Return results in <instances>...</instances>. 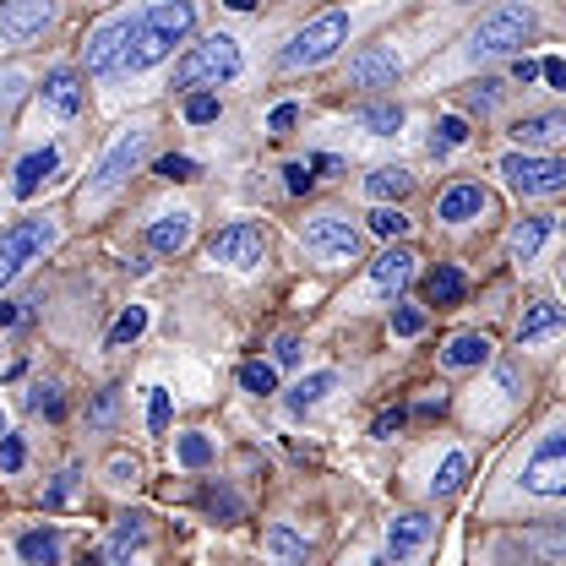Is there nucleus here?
Here are the masks:
<instances>
[{"label":"nucleus","instance_id":"4be33fe9","mask_svg":"<svg viewBox=\"0 0 566 566\" xmlns=\"http://www.w3.org/2000/svg\"><path fill=\"white\" fill-rule=\"evenodd\" d=\"M17 556L28 566H55L61 562V534H55V528H33V534L17 539Z\"/></svg>","mask_w":566,"mask_h":566},{"label":"nucleus","instance_id":"f3484780","mask_svg":"<svg viewBox=\"0 0 566 566\" xmlns=\"http://www.w3.org/2000/svg\"><path fill=\"white\" fill-rule=\"evenodd\" d=\"M55 169H61V153H55V147H39V153H28V158L17 164V180H11V191L28 202V197H39V186H44Z\"/></svg>","mask_w":566,"mask_h":566},{"label":"nucleus","instance_id":"dca6fc26","mask_svg":"<svg viewBox=\"0 0 566 566\" xmlns=\"http://www.w3.org/2000/svg\"><path fill=\"white\" fill-rule=\"evenodd\" d=\"M424 539H430V517H424V512H403V517H392V523H387V562L392 566L409 562Z\"/></svg>","mask_w":566,"mask_h":566},{"label":"nucleus","instance_id":"0eeeda50","mask_svg":"<svg viewBox=\"0 0 566 566\" xmlns=\"http://www.w3.org/2000/svg\"><path fill=\"white\" fill-rule=\"evenodd\" d=\"M501 175H506V186L517 197H556L566 186V164L562 158H545V153H506Z\"/></svg>","mask_w":566,"mask_h":566},{"label":"nucleus","instance_id":"2eb2a0df","mask_svg":"<svg viewBox=\"0 0 566 566\" xmlns=\"http://www.w3.org/2000/svg\"><path fill=\"white\" fill-rule=\"evenodd\" d=\"M485 212H491V191L474 186V180L452 186V191L436 202V218H441V223H469V218H485Z\"/></svg>","mask_w":566,"mask_h":566},{"label":"nucleus","instance_id":"4468645a","mask_svg":"<svg viewBox=\"0 0 566 566\" xmlns=\"http://www.w3.org/2000/svg\"><path fill=\"white\" fill-rule=\"evenodd\" d=\"M556 234V218L551 212H539V218H517L512 229H506V256L512 262H534L539 256V245Z\"/></svg>","mask_w":566,"mask_h":566},{"label":"nucleus","instance_id":"6e6552de","mask_svg":"<svg viewBox=\"0 0 566 566\" xmlns=\"http://www.w3.org/2000/svg\"><path fill=\"white\" fill-rule=\"evenodd\" d=\"M132 33H137V11L109 17L104 28H93V33H87V50H82L87 71H93V76H115L120 61H126V50H132Z\"/></svg>","mask_w":566,"mask_h":566},{"label":"nucleus","instance_id":"2f4dec72","mask_svg":"<svg viewBox=\"0 0 566 566\" xmlns=\"http://www.w3.org/2000/svg\"><path fill=\"white\" fill-rule=\"evenodd\" d=\"M469 142V120L463 115H447L441 126H436V137H430V153L441 158V153H452V147H463Z\"/></svg>","mask_w":566,"mask_h":566},{"label":"nucleus","instance_id":"ea45409f","mask_svg":"<svg viewBox=\"0 0 566 566\" xmlns=\"http://www.w3.org/2000/svg\"><path fill=\"white\" fill-rule=\"evenodd\" d=\"M186 120H191V126H212V120H218V98H212V93H191V98H186Z\"/></svg>","mask_w":566,"mask_h":566},{"label":"nucleus","instance_id":"3c124183","mask_svg":"<svg viewBox=\"0 0 566 566\" xmlns=\"http://www.w3.org/2000/svg\"><path fill=\"white\" fill-rule=\"evenodd\" d=\"M273 365H300V338H279L273 344Z\"/></svg>","mask_w":566,"mask_h":566},{"label":"nucleus","instance_id":"72a5a7b5","mask_svg":"<svg viewBox=\"0 0 566 566\" xmlns=\"http://www.w3.org/2000/svg\"><path fill=\"white\" fill-rule=\"evenodd\" d=\"M202 506H208L218 523H240V512H245V506H240V495H234V491H218V485L202 495Z\"/></svg>","mask_w":566,"mask_h":566},{"label":"nucleus","instance_id":"603ef678","mask_svg":"<svg viewBox=\"0 0 566 566\" xmlns=\"http://www.w3.org/2000/svg\"><path fill=\"white\" fill-rule=\"evenodd\" d=\"M17 322H28V311L11 305V300H0V327H17Z\"/></svg>","mask_w":566,"mask_h":566},{"label":"nucleus","instance_id":"1a4fd4ad","mask_svg":"<svg viewBox=\"0 0 566 566\" xmlns=\"http://www.w3.org/2000/svg\"><path fill=\"white\" fill-rule=\"evenodd\" d=\"M142 153H147V126H132L126 137L109 147V158L98 164V175H93V186H87V197H82V202H104L115 186H126V175L142 164Z\"/></svg>","mask_w":566,"mask_h":566},{"label":"nucleus","instance_id":"473e14b6","mask_svg":"<svg viewBox=\"0 0 566 566\" xmlns=\"http://www.w3.org/2000/svg\"><path fill=\"white\" fill-rule=\"evenodd\" d=\"M142 333H147V311H142V305H132V311H126V316L109 327V349H120V344H137Z\"/></svg>","mask_w":566,"mask_h":566},{"label":"nucleus","instance_id":"b1692460","mask_svg":"<svg viewBox=\"0 0 566 566\" xmlns=\"http://www.w3.org/2000/svg\"><path fill=\"white\" fill-rule=\"evenodd\" d=\"M333 387H338V376H333V370L300 376V381H294V392H289V409H294V415H305V409H316V403H322Z\"/></svg>","mask_w":566,"mask_h":566},{"label":"nucleus","instance_id":"79ce46f5","mask_svg":"<svg viewBox=\"0 0 566 566\" xmlns=\"http://www.w3.org/2000/svg\"><path fill=\"white\" fill-rule=\"evenodd\" d=\"M158 175H164V180H197V158L169 153V158H158Z\"/></svg>","mask_w":566,"mask_h":566},{"label":"nucleus","instance_id":"5701e85b","mask_svg":"<svg viewBox=\"0 0 566 566\" xmlns=\"http://www.w3.org/2000/svg\"><path fill=\"white\" fill-rule=\"evenodd\" d=\"M365 191H370L376 202H398V197H409V191H415V175H409V169H398V164H387V169H376V175L365 180Z\"/></svg>","mask_w":566,"mask_h":566},{"label":"nucleus","instance_id":"a18cd8bd","mask_svg":"<svg viewBox=\"0 0 566 566\" xmlns=\"http://www.w3.org/2000/svg\"><path fill=\"white\" fill-rule=\"evenodd\" d=\"M76 480H82V474H76V469H66V474H61V480L50 485V495H44V506H66L71 495H76Z\"/></svg>","mask_w":566,"mask_h":566},{"label":"nucleus","instance_id":"cd10ccee","mask_svg":"<svg viewBox=\"0 0 566 566\" xmlns=\"http://www.w3.org/2000/svg\"><path fill=\"white\" fill-rule=\"evenodd\" d=\"M463 289H469V283H463V273H458V268H447V262H441V268L424 279L430 305H458V300H463Z\"/></svg>","mask_w":566,"mask_h":566},{"label":"nucleus","instance_id":"49530a36","mask_svg":"<svg viewBox=\"0 0 566 566\" xmlns=\"http://www.w3.org/2000/svg\"><path fill=\"white\" fill-rule=\"evenodd\" d=\"M22 458H28V452H22V436H6V441H0V469H6V474H17V469H22Z\"/></svg>","mask_w":566,"mask_h":566},{"label":"nucleus","instance_id":"f8f14e48","mask_svg":"<svg viewBox=\"0 0 566 566\" xmlns=\"http://www.w3.org/2000/svg\"><path fill=\"white\" fill-rule=\"evenodd\" d=\"M50 22H55V0H0V39L11 50L33 44Z\"/></svg>","mask_w":566,"mask_h":566},{"label":"nucleus","instance_id":"4d7b16f0","mask_svg":"<svg viewBox=\"0 0 566 566\" xmlns=\"http://www.w3.org/2000/svg\"><path fill=\"white\" fill-rule=\"evenodd\" d=\"M365 566H387V562H365Z\"/></svg>","mask_w":566,"mask_h":566},{"label":"nucleus","instance_id":"e433bc0d","mask_svg":"<svg viewBox=\"0 0 566 566\" xmlns=\"http://www.w3.org/2000/svg\"><path fill=\"white\" fill-rule=\"evenodd\" d=\"M403 229H409V218H403L398 208H376V212H370V234H381V240H398Z\"/></svg>","mask_w":566,"mask_h":566},{"label":"nucleus","instance_id":"58836bf2","mask_svg":"<svg viewBox=\"0 0 566 566\" xmlns=\"http://www.w3.org/2000/svg\"><path fill=\"white\" fill-rule=\"evenodd\" d=\"M169 415H175L169 392H164V387H153V392H147V424H153V430L164 436V430H169Z\"/></svg>","mask_w":566,"mask_h":566},{"label":"nucleus","instance_id":"20e7f679","mask_svg":"<svg viewBox=\"0 0 566 566\" xmlns=\"http://www.w3.org/2000/svg\"><path fill=\"white\" fill-rule=\"evenodd\" d=\"M234 76H240V44L212 33L175 66V87H218V82H234Z\"/></svg>","mask_w":566,"mask_h":566},{"label":"nucleus","instance_id":"423d86ee","mask_svg":"<svg viewBox=\"0 0 566 566\" xmlns=\"http://www.w3.org/2000/svg\"><path fill=\"white\" fill-rule=\"evenodd\" d=\"M50 245H55V223H44V218H22V223L0 229V289L17 279L33 256H44Z\"/></svg>","mask_w":566,"mask_h":566},{"label":"nucleus","instance_id":"a878e982","mask_svg":"<svg viewBox=\"0 0 566 566\" xmlns=\"http://www.w3.org/2000/svg\"><path fill=\"white\" fill-rule=\"evenodd\" d=\"M512 137L523 142V147H545V142L566 137V120L562 115H528V120H517V126H512Z\"/></svg>","mask_w":566,"mask_h":566},{"label":"nucleus","instance_id":"4c0bfd02","mask_svg":"<svg viewBox=\"0 0 566 566\" xmlns=\"http://www.w3.org/2000/svg\"><path fill=\"white\" fill-rule=\"evenodd\" d=\"M115 409H120V387H104L98 398H93V409H87V424H115Z\"/></svg>","mask_w":566,"mask_h":566},{"label":"nucleus","instance_id":"ddd939ff","mask_svg":"<svg viewBox=\"0 0 566 566\" xmlns=\"http://www.w3.org/2000/svg\"><path fill=\"white\" fill-rule=\"evenodd\" d=\"M398 71H403V61L387 44H370V50H359L349 61V87H392Z\"/></svg>","mask_w":566,"mask_h":566},{"label":"nucleus","instance_id":"412c9836","mask_svg":"<svg viewBox=\"0 0 566 566\" xmlns=\"http://www.w3.org/2000/svg\"><path fill=\"white\" fill-rule=\"evenodd\" d=\"M191 240V212H164L153 229H147V245L153 251H180Z\"/></svg>","mask_w":566,"mask_h":566},{"label":"nucleus","instance_id":"bb28decb","mask_svg":"<svg viewBox=\"0 0 566 566\" xmlns=\"http://www.w3.org/2000/svg\"><path fill=\"white\" fill-rule=\"evenodd\" d=\"M485 359H491V338L485 333H458L447 344V365L452 370H469V365H485Z\"/></svg>","mask_w":566,"mask_h":566},{"label":"nucleus","instance_id":"6e6d98bb","mask_svg":"<svg viewBox=\"0 0 566 566\" xmlns=\"http://www.w3.org/2000/svg\"><path fill=\"white\" fill-rule=\"evenodd\" d=\"M223 6H229V11H251L256 0H223Z\"/></svg>","mask_w":566,"mask_h":566},{"label":"nucleus","instance_id":"393cba45","mask_svg":"<svg viewBox=\"0 0 566 566\" xmlns=\"http://www.w3.org/2000/svg\"><path fill=\"white\" fill-rule=\"evenodd\" d=\"M262 551H268V556H279V562H289V566H305V556H311V551H305V539H300L289 523H273V528L262 534Z\"/></svg>","mask_w":566,"mask_h":566},{"label":"nucleus","instance_id":"c03bdc74","mask_svg":"<svg viewBox=\"0 0 566 566\" xmlns=\"http://www.w3.org/2000/svg\"><path fill=\"white\" fill-rule=\"evenodd\" d=\"M495 98H501V82H480V87L469 93V109H474V115H491Z\"/></svg>","mask_w":566,"mask_h":566},{"label":"nucleus","instance_id":"f03ea898","mask_svg":"<svg viewBox=\"0 0 566 566\" xmlns=\"http://www.w3.org/2000/svg\"><path fill=\"white\" fill-rule=\"evenodd\" d=\"M534 33H539L534 6L506 0V6H495L491 17H485V22L469 33V61H474V66H485V61H501V55H517Z\"/></svg>","mask_w":566,"mask_h":566},{"label":"nucleus","instance_id":"5fc2aeb1","mask_svg":"<svg viewBox=\"0 0 566 566\" xmlns=\"http://www.w3.org/2000/svg\"><path fill=\"white\" fill-rule=\"evenodd\" d=\"M534 76H539V66H534V61H517V82H523V87H528Z\"/></svg>","mask_w":566,"mask_h":566},{"label":"nucleus","instance_id":"c9c22d12","mask_svg":"<svg viewBox=\"0 0 566 566\" xmlns=\"http://www.w3.org/2000/svg\"><path fill=\"white\" fill-rule=\"evenodd\" d=\"M28 409L44 415V420H61V415H66V398H61V387H33V392H28Z\"/></svg>","mask_w":566,"mask_h":566},{"label":"nucleus","instance_id":"09e8293b","mask_svg":"<svg viewBox=\"0 0 566 566\" xmlns=\"http://www.w3.org/2000/svg\"><path fill=\"white\" fill-rule=\"evenodd\" d=\"M294 120H300V109H294V104H279V109L268 115V132H273V137H283V132H289Z\"/></svg>","mask_w":566,"mask_h":566},{"label":"nucleus","instance_id":"9d476101","mask_svg":"<svg viewBox=\"0 0 566 566\" xmlns=\"http://www.w3.org/2000/svg\"><path fill=\"white\" fill-rule=\"evenodd\" d=\"M208 256L212 262H223V268H262L268 262V234L256 229V223H229V229H218L208 240Z\"/></svg>","mask_w":566,"mask_h":566},{"label":"nucleus","instance_id":"39448f33","mask_svg":"<svg viewBox=\"0 0 566 566\" xmlns=\"http://www.w3.org/2000/svg\"><path fill=\"white\" fill-rule=\"evenodd\" d=\"M300 240H305V251H311L316 262H327V268L359 262V229H354L344 212H316V218L300 229Z\"/></svg>","mask_w":566,"mask_h":566},{"label":"nucleus","instance_id":"a211bd4d","mask_svg":"<svg viewBox=\"0 0 566 566\" xmlns=\"http://www.w3.org/2000/svg\"><path fill=\"white\" fill-rule=\"evenodd\" d=\"M44 104H50L61 120H71V115L82 109V82H76V71H50V76H44Z\"/></svg>","mask_w":566,"mask_h":566},{"label":"nucleus","instance_id":"aec40b11","mask_svg":"<svg viewBox=\"0 0 566 566\" xmlns=\"http://www.w3.org/2000/svg\"><path fill=\"white\" fill-rule=\"evenodd\" d=\"M409 279H415V256H409V251H381V256L370 262V283H376V289H403Z\"/></svg>","mask_w":566,"mask_h":566},{"label":"nucleus","instance_id":"8fccbe9b","mask_svg":"<svg viewBox=\"0 0 566 566\" xmlns=\"http://www.w3.org/2000/svg\"><path fill=\"white\" fill-rule=\"evenodd\" d=\"M403 420H409L403 409H387V415H376V424H370V430H376V436H398V430H403Z\"/></svg>","mask_w":566,"mask_h":566},{"label":"nucleus","instance_id":"37998d69","mask_svg":"<svg viewBox=\"0 0 566 566\" xmlns=\"http://www.w3.org/2000/svg\"><path fill=\"white\" fill-rule=\"evenodd\" d=\"M283 186H289L294 197H305V191L316 186V175H311V164H289V169H283Z\"/></svg>","mask_w":566,"mask_h":566},{"label":"nucleus","instance_id":"c756f323","mask_svg":"<svg viewBox=\"0 0 566 566\" xmlns=\"http://www.w3.org/2000/svg\"><path fill=\"white\" fill-rule=\"evenodd\" d=\"M463 480H469V458H463V452H447V458H441V469H436V480H430V491L436 495H458L463 491Z\"/></svg>","mask_w":566,"mask_h":566},{"label":"nucleus","instance_id":"6ab92c4d","mask_svg":"<svg viewBox=\"0 0 566 566\" xmlns=\"http://www.w3.org/2000/svg\"><path fill=\"white\" fill-rule=\"evenodd\" d=\"M551 333H562V305L556 300H534L523 311V322H517V344H534V338H551Z\"/></svg>","mask_w":566,"mask_h":566},{"label":"nucleus","instance_id":"9b49d317","mask_svg":"<svg viewBox=\"0 0 566 566\" xmlns=\"http://www.w3.org/2000/svg\"><path fill=\"white\" fill-rule=\"evenodd\" d=\"M523 491H534V495L566 491V436L562 430H545V441H539L534 458L523 463Z\"/></svg>","mask_w":566,"mask_h":566},{"label":"nucleus","instance_id":"7ed1b4c3","mask_svg":"<svg viewBox=\"0 0 566 566\" xmlns=\"http://www.w3.org/2000/svg\"><path fill=\"white\" fill-rule=\"evenodd\" d=\"M349 39V11H322L316 22H305L294 39H289V50L279 55L283 71H311L322 66V61H333L338 55V44Z\"/></svg>","mask_w":566,"mask_h":566},{"label":"nucleus","instance_id":"864d4df0","mask_svg":"<svg viewBox=\"0 0 566 566\" xmlns=\"http://www.w3.org/2000/svg\"><path fill=\"white\" fill-rule=\"evenodd\" d=\"M539 76H545L551 87H566V66H562V61H545V66H539Z\"/></svg>","mask_w":566,"mask_h":566},{"label":"nucleus","instance_id":"f257e3e1","mask_svg":"<svg viewBox=\"0 0 566 566\" xmlns=\"http://www.w3.org/2000/svg\"><path fill=\"white\" fill-rule=\"evenodd\" d=\"M197 28V0H153L147 11H137V33L120 71H147L164 55H175V44H186Z\"/></svg>","mask_w":566,"mask_h":566},{"label":"nucleus","instance_id":"de8ad7c7","mask_svg":"<svg viewBox=\"0 0 566 566\" xmlns=\"http://www.w3.org/2000/svg\"><path fill=\"white\" fill-rule=\"evenodd\" d=\"M22 93H28V76H22V71H6V76H0V104H17Z\"/></svg>","mask_w":566,"mask_h":566},{"label":"nucleus","instance_id":"a19ab883","mask_svg":"<svg viewBox=\"0 0 566 566\" xmlns=\"http://www.w3.org/2000/svg\"><path fill=\"white\" fill-rule=\"evenodd\" d=\"M392 333H398V338H420V333H424V311H420V305H398Z\"/></svg>","mask_w":566,"mask_h":566},{"label":"nucleus","instance_id":"c85d7f7f","mask_svg":"<svg viewBox=\"0 0 566 566\" xmlns=\"http://www.w3.org/2000/svg\"><path fill=\"white\" fill-rule=\"evenodd\" d=\"M354 120H359L370 137H392V132L403 126V109H398V104H365V109H354Z\"/></svg>","mask_w":566,"mask_h":566},{"label":"nucleus","instance_id":"f704fd0d","mask_svg":"<svg viewBox=\"0 0 566 566\" xmlns=\"http://www.w3.org/2000/svg\"><path fill=\"white\" fill-rule=\"evenodd\" d=\"M175 458H180L186 469H208V463H212V441H208V436H180Z\"/></svg>","mask_w":566,"mask_h":566},{"label":"nucleus","instance_id":"7c9ffc66","mask_svg":"<svg viewBox=\"0 0 566 566\" xmlns=\"http://www.w3.org/2000/svg\"><path fill=\"white\" fill-rule=\"evenodd\" d=\"M240 387H245V392H256V398H268V392L279 387V365H268V359L240 365Z\"/></svg>","mask_w":566,"mask_h":566}]
</instances>
